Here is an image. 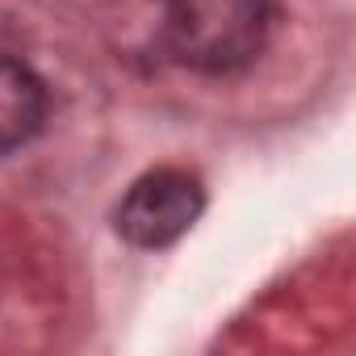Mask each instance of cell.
<instances>
[{"label": "cell", "mask_w": 356, "mask_h": 356, "mask_svg": "<svg viewBox=\"0 0 356 356\" xmlns=\"http://www.w3.org/2000/svg\"><path fill=\"white\" fill-rule=\"evenodd\" d=\"M273 30L268 0H168L163 47L202 76H235L260 59Z\"/></svg>", "instance_id": "obj_1"}, {"label": "cell", "mask_w": 356, "mask_h": 356, "mask_svg": "<svg viewBox=\"0 0 356 356\" xmlns=\"http://www.w3.org/2000/svg\"><path fill=\"white\" fill-rule=\"evenodd\" d=\"M206 210V189L185 168H151L126 189L113 227L130 248H168L193 231Z\"/></svg>", "instance_id": "obj_2"}, {"label": "cell", "mask_w": 356, "mask_h": 356, "mask_svg": "<svg viewBox=\"0 0 356 356\" xmlns=\"http://www.w3.org/2000/svg\"><path fill=\"white\" fill-rule=\"evenodd\" d=\"M47 84L22 59L0 55V155L26 147L47 126Z\"/></svg>", "instance_id": "obj_3"}]
</instances>
